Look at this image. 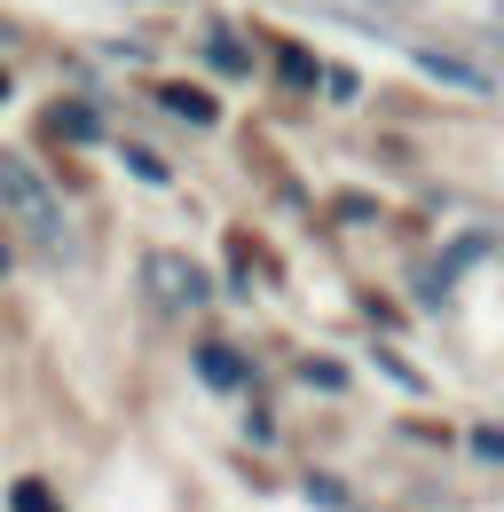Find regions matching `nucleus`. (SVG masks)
Listing matches in <instances>:
<instances>
[{
  "label": "nucleus",
  "mask_w": 504,
  "mask_h": 512,
  "mask_svg": "<svg viewBox=\"0 0 504 512\" xmlns=\"http://www.w3.org/2000/svg\"><path fill=\"white\" fill-rule=\"evenodd\" d=\"M0 205H8V213H16V221H24V229L48 245V253H63V245H71V221H63L56 190H48V182H40L24 158H8V150H0Z\"/></svg>",
  "instance_id": "1"
},
{
  "label": "nucleus",
  "mask_w": 504,
  "mask_h": 512,
  "mask_svg": "<svg viewBox=\"0 0 504 512\" xmlns=\"http://www.w3.org/2000/svg\"><path fill=\"white\" fill-rule=\"evenodd\" d=\"M142 284H150L166 308H205V300H213V276H205L189 253H150L142 260Z\"/></svg>",
  "instance_id": "2"
},
{
  "label": "nucleus",
  "mask_w": 504,
  "mask_h": 512,
  "mask_svg": "<svg viewBox=\"0 0 504 512\" xmlns=\"http://www.w3.org/2000/svg\"><path fill=\"white\" fill-rule=\"evenodd\" d=\"M410 64L426 71V79H441V87H465V95H497V79L481 64H465V56H441V48H410Z\"/></svg>",
  "instance_id": "3"
},
{
  "label": "nucleus",
  "mask_w": 504,
  "mask_h": 512,
  "mask_svg": "<svg viewBox=\"0 0 504 512\" xmlns=\"http://www.w3.org/2000/svg\"><path fill=\"white\" fill-rule=\"evenodd\" d=\"M481 253H489V237H457V245H449V253H441L434 268H426V284H418V300H426V308H441V300H449V276H457L465 260H481Z\"/></svg>",
  "instance_id": "4"
},
{
  "label": "nucleus",
  "mask_w": 504,
  "mask_h": 512,
  "mask_svg": "<svg viewBox=\"0 0 504 512\" xmlns=\"http://www.w3.org/2000/svg\"><path fill=\"white\" fill-rule=\"evenodd\" d=\"M197 379L221 386V394H237V386L252 379V363L237 355V347H221V339H213V347H197Z\"/></svg>",
  "instance_id": "5"
},
{
  "label": "nucleus",
  "mask_w": 504,
  "mask_h": 512,
  "mask_svg": "<svg viewBox=\"0 0 504 512\" xmlns=\"http://www.w3.org/2000/svg\"><path fill=\"white\" fill-rule=\"evenodd\" d=\"M158 103H166L174 119H189V127H213V119H221V103L197 95V87H158Z\"/></svg>",
  "instance_id": "6"
},
{
  "label": "nucleus",
  "mask_w": 504,
  "mask_h": 512,
  "mask_svg": "<svg viewBox=\"0 0 504 512\" xmlns=\"http://www.w3.org/2000/svg\"><path fill=\"white\" fill-rule=\"evenodd\" d=\"M205 64L221 71V79H245L252 56H245V40H237V32H213V40H205Z\"/></svg>",
  "instance_id": "7"
},
{
  "label": "nucleus",
  "mask_w": 504,
  "mask_h": 512,
  "mask_svg": "<svg viewBox=\"0 0 504 512\" xmlns=\"http://www.w3.org/2000/svg\"><path fill=\"white\" fill-rule=\"evenodd\" d=\"M48 134H63V142H87V134H103V119H95V111H71V103H63V111H48Z\"/></svg>",
  "instance_id": "8"
},
{
  "label": "nucleus",
  "mask_w": 504,
  "mask_h": 512,
  "mask_svg": "<svg viewBox=\"0 0 504 512\" xmlns=\"http://www.w3.org/2000/svg\"><path fill=\"white\" fill-rule=\"evenodd\" d=\"M8 505H16V512H63L48 481H16V497H8Z\"/></svg>",
  "instance_id": "9"
},
{
  "label": "nucleus",
  "mask_w": 504,
  "mask_h": 512,
  "mask_svg": "<svg viewBox=\"0 0 504 512\" xmlns=\"http://www.w3.org/2000/svg\"><path fill=\"white\" fill-rule=\"evenodd\" d=\"M323 95H331V103H355L363 79H355V71H323Z\"/></svg>",
  "instance_id": "10"
},
{
  "label": "nucleus",
  "mask_w": 504,
  "mask_h": 512,
  "mask_svg": "<svg viewBox=\"0 0 504 512\" xmlns=\"http://www.w3.org/2000/svg\"><path fill=\"white\" fill-rule=\"evenodd\" d=\"M284 79H300V87H308V79H323V71H315L308 56H300V48H284Z\"/></svg>",
  "instance_id": "11"
},
{
  "label": "nucleus",
  "mask_w": 504,
  "mask_h": 512,
  "mask_svg": "<svg viewBox=\"0 0 504 512\" xmlns=\"http://www.w3.org/2000/svg\"><path fill=\"white\" fill-rule=\"evenodd\" d=\"M473 449H481V457H504V426H473Z\"/></svg>",
  "instance_id": "12"
},
{
  "label": "nucleus",
  "mask_w": 504,
  "mask_h": 512,
  "mask_svg": "<svg viewBox=\"0 0 504 512\" xmlns=\"http://www.w3.org/2000/svg\"><path fill=\"white\" fill-rule=\"evenodd\" d=\"M0 95H8V79H0Z\"/></svg>",
  "instance_id": "13"
}]
</instances>
